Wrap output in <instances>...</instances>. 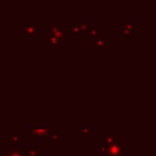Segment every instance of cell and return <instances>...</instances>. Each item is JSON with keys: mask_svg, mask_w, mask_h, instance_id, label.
<instances>
[{"mask_svg": "<svg viewBox=\"0 0 156 156\" xmlns=\"http://www.w3.org/2000/svg\"><path fill=\"white\" fill-rule=\"evenodd\" d=\"M58 156H67V155H58Z\"/></svg>", "mask_w": 156, "mask_h": 156, "instance_id": "cell-20", "label": "cell"}, {"mask_svg": "<svg viewBox=\"0 0 156 156\" xmlns=\"http://www.w3.org/2000/svg\"><path fill=\"white\" fill-rule=\"evenodd\" d=\"M67 156H85L80 152V149H69Z\"/></svg>", "mask_w": 156, "mask_h": 156, "instance_id": "cell-18", "label": "cell"}, {"mask_svg": "<svg viewBox=\"0 0 156 156\" xmlns=\"http://www.w3.org/2000/svg\"><path fill=\"white\" fill-rule=\"evenodd\" d=\"M46 34L51 37H60L66 39V27L63 22H48Z\"/></svg>", "mask_w": 156, "mask_h": 156, "instance_id": "cell-1", "label": "cell"}, {"mask_svg": "<svg viewBox=\"0 0 156 156\" xmlns=\"http://www.w3.org/2000/svg\"><path fill=\"white\" fill-rule=\"evenodd\" d=\"M79 138L80 139H91L93 129L91 128H79Z\"/></svg>", "mask_w": 156, "mask_h": 156, "instance_id": "cell-15", "label": "cell"}, {"mask_svg": "<svg viewBox=\"0 0 156 156\" xmlns=\"http://www.w3.org/2000/svg\"><path fill=\"white\" fill-rule=\"evenodd\" d=\"M18 32L24 34V37L27 39H32V38H35L38 34H40L43 32V29L34 23H26L23 27L18 28Z\"/></svg>", "mask_w": 156, "mask_h": 156, "instance_id": "cell-4", "label": "cell"}, {"mask_svg": "<svg viewBox=\"0 0 156 156\" xmlns=\"http://www.w3.org/2000/svg\"><path fill=\"white\" fill-rule=\"evenodd\" d=\"M90 28H91V26H90V22H89V21L82 22V34H84V35H85V33H87Z\"/></svg>", "mask_w": 156, "mask_h": 156, "instance_id": "cell-17", "label": "cell"}, {"mask_svg": "<svg viewBox=\"0 0 156 156\" xmlns=\"http://www.w3.org/2000/svg\"><path fill=\"white\" fill-rule=\"evenodd\" d=\"M50 130L51 128L46 127V128H32L29 130V134L32 138H35V139H46L50 134Z\"/></svg>", "mask_w": 156, "mask_h": 156, "instance_id": "cell-8", "label": "cell"}, {"mask_svg": "<svg viewBox=\"0 0 156 156\" xmlns=\"http://www.w3.org/2000/svg\"><path fill=\"white\" fill-rule=\"evenodd\" d=\"M124 156H135V155H124Z\"/></svg>", "mask_w": 156, "mask_h": 156, "instance_id": "cell-19", "label": "cell"}, {"mask_svg": "<svg viewBox=\"0 0 156 156\" xmlns=\"http://www.w3.org/2000/svg\"><path fill=\"white\" fill-rule=\"evenodd\" d=\"M118 26L121 28L119 34H118L119 39H124V38L130 37L135 32V28H136V23L135 22H130V21H128V22H118Z\"/></svg>", "mask_w": 156, "mask_h": 156, "instance_id": "cell-5", "label": "cell"}, {"mask_svg": "<svg viewBox=\"0 0 156 156\" xmlns=\"http://www.w3.org/2000/svg\"><path fill=\"white\" fill-rule=\"evenodd\" d=\"M46 49L48 50H63L65 49V38L46 35Z\"/></svg>", "mask_w": 156, "mask_h": 156, "instance_id": "cell-6", "label": "cell"}, {"mask_svg": "<svg viewBox=\"0 0 156 156\" xmlns=\"http://www.w3.org/2000/svg\"><path fill=\"white\" fill-rule=\"evenodd\" d=\"M63 138H65V134L61 133V132H58V129L56 127H54V128H51L50 134L46 138V144L48 145H52V144H55L56 141H58V140H61Z\"/></svg>", "mask_w": 156, "mask_h": 156, "instance_id": "cell-11", "label": "cell"}, {"mask_svg": "<svg viewBox=\"0 0 156 156\" xmlns=\"http://www.w3.org/2000/svg\"><path fill=\"white\" fill-rule=\"evenodd\" d=\"M90 48H91V50H107L108 49V39L102 37L100 39L93 40Z\"/></svg>", "mask_w": 156, "mask_h": 156, "instance_id": "cell-12", "label": "cell"}, {"mask_svg": "<svg viewBox=\"0 0 156 156\" xmlns=\"http://www.w3.org/2000/svg\"><path fill=\"white\" fill-rule=\"evenodd\" d=\"M106 151H107V147L105 146V145H98L96 146V154L99 155V156H104L105 154H106Z\"/></svg>", "mask_w": 156, "mask_h": 156, "instance_id": "cell-16", "label": "cell"}, {"mask_svg": "<svg viewBox=\"0 0 156 156\" xmlns=\"http://www.w3.org/2000/svg\"><path fill=\"white\" fill-rule=\"evenodd\" d=\"M119 139L121 136L118 133H102V145H105L106 147L116 144Z\"/></svg>", "mask_w": 156, "mask_h": 156, "instance_id": "cell-9", "label": "cell"}, {"mask_svg": "<svg viewBox=\"0 0 156 156\" xmlns=\"http://www.w3.org/2000/svg\"><path fill=\"white\" fill-rule=\"evenodd\" d=\"M24 151L27 156H43V150L39 149L35 144H24Z\"/></svg>", "mask_w": 156, "mask_h": 156, "instance_id": "cell-13", "label": "cell"}, {"mask_svg": "<svg viewBox=\"0 0 156 156\" xmlns=\"http://www.w3.org/2000/svg\"><path fill=\"white\" fill-rule=\"evenodd\" d=\"M126 139L121 138L116 144L111 145L107 147V151L104 156H124V151H126Z\"/></svg>", "mask_w": 156, "mask_h": 156, "instance_id": "cell-2", "label": "cell"}, {"mask_svg": "<svg viewBox=\"0 0 156 156\" xmlns=\"http://www.w3.org/2000/svg\"><path fill=\"white\" fill-rule=\"evenodd\" d=\"M82 35V22H69L66 27V39H79Z\"/></svg>", "mask_w": 156, "mask_h": 156, "instance_id": "cell-3", "label": "cell"}, {"mask_svg": "<svg viewBox=\"0 0 156 156\" xmlns=\"http://www.w3.org/2000/svg\"><path fill=\"white\" fill-rule=\"evenodd\" d=\"M104 37V28L102 27H91L87 33H85V38L93 40L100 39Z\"/></svg>", "mask_w": 156, "mask_h": 156, "instance_id": "cell-10", "label": "cell"}, {"mask_svg": "<svg viewBox=\"0 0 156 156\" xmlns=\"http://www.w3.org/2000/svg\"><path fill=\"white\" fill-rule=\"evenodd\" d=\"M2 156H27L24 150L21 149H4L2 150Z\"/></svg>", "mask_w": 156, "mask_h": 156, "instance_id": "cell-14", "label": "cell"}, {"mask_svg": "<svg viewBox=\"0 0 156 156\" xmlns=\"http://www.w3.org/2000/svg\"><path fill=\"white\" fill-rule=\"evenodd\" d=\"M7 144L9 149H20V146H24L26 140L18 133H9L7 134Z\"/></svg>", "mask_w": 156, "mask_h": 156, "instance_id": "cell-7", "label": "cell"}]
</instances>
